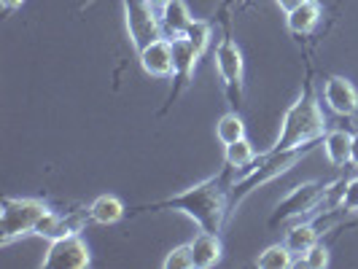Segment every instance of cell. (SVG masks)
<instances>
[{
    "mask_svg": "<svg viewBox=\"0 0 358 269\" xmlns=\"http://www.w3.org/2000/svg\"><path fill=\"white\" fill-rule=\"evenodd\" d=\"M326 132L329 129H326L321 103H318V94L313 89V78L307 75L299 97L283 113L280 135L275 138L269 151H291V148H302V145H318Z\"/></svg>",
    "mask_w": 358,
    "mask_h": 269,
    "instance_id": "cell-2",
    "label": "cell"
},
{
    "mask_svg": "<svg viewBox=\"0 0 358 269\" xmlns=\"http://www.w3.org/2000/svg\"><path fill=\"white\" fill-rule=\"evenodd\" d=\"M162 267H164V269H194L192 242H186V245H178V248H173V251L164 256Z\"/></svg>",
    "mask_w": 358,
    "mask_h": 269,
    "instance_id": "cell-22",
    "label": "cell"
},
{
    "mask_svg": "<svg viewBox=\"0 0 358 269\" xmlns=\"http://www.w3.org/2000/svg\"><path fill=\"white\" fill-rule=\"evenodd\" d=\"M318 234L321 232H318L315 224H294L286 232V240H283V242H286L288 251L299 259V256H305V253L318 242Z\"/></svg>",
    "mask_w": 358,
    "mask_h": 269,
    "instance_id": "cell-18",
    "label": "cell"
},
{
    "mask_svg": "<svg viewBox=\"0 0 358 269\" xmlns=\"http://www.w3.org/2000/svg\"><path fill=\"white\" fill-rule=\"evenodd\" d=\"M52 208L33 197H3L0 208V245H11L19 237L36 234L41 218Z\"/></svg>",
    "mask_w": 358,
    "mask_h": 269,
    "instance_id": "cell-5",
    "label": "cell"
},
{
    "mask_svg": "<svg viewBox=\"0 0 358 269\" xmlns=\"http://www.w3.org/2000/svg\"><path fill=\"white\" fill-rule=\"evenodd\" d=\"M234 180H237L234 170L224 164L221 173H215L210 178L189 186L186 191H180L176 197L159 199V202H148V205H138V208L129 210V215L167 213V210H173V213L189 215L202 232L221 234L224 224H227V215L232 213Z\"/></svg>",
    "mask_w": 358,
    "mask_h": 269,
    "instance_id": "cell-1",
    "label": "cell"
},
{
    "mask_svg": "<svg viewBox=\"0 0 358 269\" xmlns=\"http://www.w3.org/2000/svg\"><path fill=\"white\" fill-rule=\"evenodd\" d=\"M340 210L342 213H358V175L345 180V189L340 194Z\"/></svg>",
    "mask_w": 358,
    "mask_h": 269,
    "instance_id": "cell-24",
    "label": "cell"
},
{
    "mask_svg": "<svg viewBox=\"0 0 358 269\" xmlns=\"http://www.w3.org/2000/svg\"><path fill=\"white\" fill-rule=\"evenodd\" d=\"M124 6V22H127V36L135 52L145 49L148 43H154L162 36V24L159 17L148 8L145 0H122Z\"/></svg>",
    "mask_w": 358,
    "mask_h": 269,
    "instance_id": "cell-7",
    "label": "cell"
},
{
    "mask_svg": "<svg viewBox=\"0 0 358 269\" xmlns=\"http://www.w3.org/2000/svg\"><path fill=\"white\" fill-rule=\"evenodd\" d=\"M192 22H194V17H192L189 6H186L183 0H170L167 8L162 11V17H159L162 36L170 38V41H173V38L186 36V30H189Z\"/></svg>",
    "mask_w": 358,
    "mask_h": 269,
    "instance_id": "cell-14",
    "label": "cell"
},
{
    "mask_svg": "<svg viewBox=\"0 0 358 269\" xmlns=\"http://www.w3.org/2000/svg\"><path fill=\"white\" fill-rule=\"evenodd\" d=\"M275 3H278V6H280V8H283V11H294V8H296V6H302V3H305V0H275Z\"/></svg>",
    "mask_w": 358,
    "mask_h": 269,
    "instance_id": "cell-27",
    "label": "cell"
},
{
    "mask_svg": "<svg viewBox=\"0 0 358 269\" xmlns=\"http://www.w3.org/2000/svg\"><path fill=\"white\" fill-rule=\"evenodd\" d=\"M321 17H323L321 3L318 0H305L302 6H296L294 11L286 14V30L294 38H310L318 30Z\"/></svg>",
    "mask_w": 358,
    "mask_h": 269,
    "instance_id": "cell-12",
    "label": "cell"
},
{
    "mask_svg": "<svg viewBox=\"0 0 358 269\" xmlns=\"http://www.w3.org/2000/svg\"><path fill=\"white\" fill-rule=\"evenodd\" d=\"M313 148H315V145H302V148H291V151H264V154H259V159H256V164H253L251 170H248L243 178L234 180L232 210H237L256 189H262V186H267L269 180L280 178V175H286L288 170H294Z\"/></svg>",
    "mask_w": 358,
    "mask_h": 269,
    "instance_id": "cell-3",
    "label": "cell"
},
{
    "mask_svg": "<svg viewBox=\"0 0 358 269\" xmlns=\"http://www.w3.org/2000/svg\"><path fill=\"white\" fill-rule=\"evenodd\" d=\"M323 100L326 106L331 108L337 116H356L358 113V89L356 84L345 75H329L326 84H323Z\"/></svg>",
    "mask_w": 358,
    "mask_h": 269,
    "instance_id": "cell-10",
    "label": "cell"
},
{
    "mask_svg": "<svg viewBox=\"0 0 358 269\" xmlns=\"http://www.w3.org/2000/svg\"><path fill=\"white\" fill-rule=\"evenodd\" d=\"M90 264H92L90 245L81 240L78 232L52 240L49 251H46L43 261H41L43 269H87Z\"/></svg>",
    "mask_w": 358,
    "mask_h": 269,
    "instance_id": "cell-8",
    "label": "cell"
},
{
    "mask_svg": "<svg viewBox=\"0 0 358 269\" xmlns=\"http://www.w3.org/2000/svg\"><path fill=\"white\" fill-rule=\"evenodd\" d=\"M256 267H262V269H288V267H294V253L286 248V242L269 245V248H264V251L259 253Z\"/></svg>",
    "mask_w": 358,
    "mask_h": 269,
    "instance_id": "cell-20",
    "label": "cell"
},
{
    "mask_svg": "<svg viewBox=\"0 0 358 269\" xmlns=\"http://www.w3.org/2000/svg\"><path fill=\"white\" fill-rule=\"evenodd\" d=\"M141 68L151 78H173L176 73V57H173V43L170 38H157L154 43H148L145 49L138 52Z\"/></svg>",
    "mask_w": 358,
    "mask_h": 269,
    "instance_id": "cell-11",
    "label": "cell"
},
{
    "mask_svg": "<svg viewBox=\"0 0 358 269\" xmlns=\"http://www.w3.org/2000/svg\"><path fill=\"white\" fill-rule=\"evenodd\" d=\"M145 3H148V8H151L157 17H162V11L167 8V3H170V0H145Z\"/></svg>",
    "mask_w": 358,
    "mask_h": 269,
    "instance_id": "cell-26",
    "label": "cell"
},
{
    "mask_svg": "<svg viewBox=\"0 0 358 269\" xmlns=\"http://www.w3.org/2000/svg\"><path fill=\"white\" fill-rule=\"evenodd\" d=\"M215 138L221 140V145L237 143L245 138V122H243L240 110H229L215 122Z\"/></svg>",
    "mask_w": 358,
    "mask_h": 269,
    "instance_id": "cell-19",
    "label": "cell"
},
{
    "mask_svg": "<svg viewBox=\"0 0 358 269\" xmlns=\"http://www.w3.org/2000/svg\"><path fill=\"white\" fill-rule=\"evenodd\" d=\"M224 148H227V151H224V164L232 167L237 178H243L253 164H256V159H259V154L253 151V145L248 138H243V140H237V143L224 145Z\"/></svg>",
    "mask_w": 358,
    "mask_h": 269,
    "instance_id": "cell-17",
    "label": "cell"
},
{
    "mask_svg": "<svg viewBox=\"0 0 358 269\" xmlns=\"http://www.w3.org/2000/svg\"><path fill=\"white\" fill-rule=\"evenodd\" d=\"M294 267H307V269H323L329 267V251H326V245L321 242H315L305 256H299L296 261H294Z\"/></svg>",
    "mask_w": 358,
    "mask_h": 269,
    "instance_id": "cell-23",
    "label": "cell"
},
{
    "mask_svg": "<svg viewBox=\"0 0 358 269\" xmlns=\"http://www.w3.org/2000/svg\"><path fill=\"white\" fill-rule=\"evenodd\" d=\"M323 154L331 167H345L350 164V148H353V132L348 129H331L323 135Z\"/></svg>",
    "mask_w": 358,
    "mask_h": 269,
    "instance_id": "cell-16",
    "label": "cell"
},
{
    "mask_svg": "<svg viewBox=\"0 0 358 269\" xmlns=\"http://www.w3.org/2000/svg\"><path fill=\"white\" fill-rule=\"evenodd\" d=\"M0 6H3V14H14L17 8L24 6V0H0Z\"/></svg>",
    "mask_w": 358,
    "mask_h": 269,
    "instance_id": "cell-25",
    "label": "cell"
},
{
    "mask_svg": "<svg viewBox=\"0 0 358 269\" xmlns=\"http://www.w3.org/2000/svg\"><path fill=\"white\" fill-rule=\"evenodd\" d=\"M129 213L124 208V202L116 197V194H100V197L92 199V205L87 208L92 224H100V226H113L119 224L124 215Z\"/></svg>",
    "mask_w": 358,
    "mask_h": 269,
    "instance_id": "cell-13",
    "label": "cell"
},
{
    "mask_svg": "<svg viewBox=\"0 0 358 269\" xmlns=\"http://www.w3.org/2000/svg\"><path fill=\"white\" fill-rule=\"evenodd\" d=\"M215 71H218V78L224 84L232 110H240L243 92H245V59H243V52H240V46L229 30L224 33V38L215 46Z\"/></svg>",
    "mask_w": 358,
    "mask_h": 269,
    "instance_id": "cell-6",
    "label": "cell"
},
{
    "mask_svg": "<svg viewBox=\"0 0 358 269\" xmlns=\"http://www.w3.org/2000/svg\"><path fill=\"white\" fill-rule=\"evenodd\" d=\"M221 253H224V245H221V237L213 232H202L192 240V256H194V269H210L221 261Z\"/></svg>",
    "mask_w": 358,
    "mask_h": 269,
    "instance_id": "cell-15",
    "label": "cell"
},
{
    "mask_svg": "<svg viewBox=\"0 0 358 269\" xmlns=\"http://www.w3.org/2000/svg\"><path fill=\"white\" fill-rule=\"evenodd\" d=\"M345 189V180H331V183H321V180H307L302 186H296L291 194H288L275 213L269 215V229H278L288 224L291 218H302L307 213H315L323 202L337 197V191Z\"/></svg>",
    "mask_w": 358,
    "mask_h": 269,
    "instance_id": "cell-4",
    "label": "cell"
},
{
    "mask_svg": "<svg viewBox=\"0 0 358 269\" xmlns=\"http://www.w3.org/2000/svg\"><path fill=\"white\" fill-rule=\"evenodd\" d=\"M234 3H237V6H243V3H248V0H234Z\"/></svg>",
    "mask_w": 358,
    "mask_h": 269,
    "instance_id": "cell-29",
    "label": "cell"
},
{
    "mask_svg": "<svg viewBox=\"0 0 358 269\" xmlns=\"http://www.w3.org/2000/svg\"><path fill=\"white\" fill-rule=\"evenodd\" d=\"M186 38H189V43L194 46L199 52V57L208 52V46H210V38H213V30H210V22H205V19H194L192 24H189V30H186Z\"/></svg>",
    "mask_w": 358,
    "mask_h": 269,
    "instance_id": "cell-21",
    "label": "cell"
},
{
    "mask_svg": "<svg viewBox=\"0 0 358 269\" xmlns=\"http://www.w3.org/2000/svg\"><path fill=\"white\" fill-rule=\"evenodd\" d=\"M350 164L358 167V132H353V148H350Z\"/></svg>",
    "mask_w": 358,
    "mask_h": 269,
    "instance_id": "cell-28",
    "label": "cell"
},
{
    "mask_svg": "<svg viewBox=\"0 0 358 269\" xmlns=\"http://www.w3.org/2000/svg\"><path fill=\"white\" fill-rule=\"evenodd\" d=\"M170 43H173V57H176V73H173V89L167 94V103L162 108V113L170 110L173 103L189 89V84L194 81V71H197V62H199V52L189 43L186 36L173 38Z\"/></svg>",
    "mask_w": 358,
    "mask_h": 269,
    "instance_id": "cell-9",
    "label": "cell"
}]
</instances>
